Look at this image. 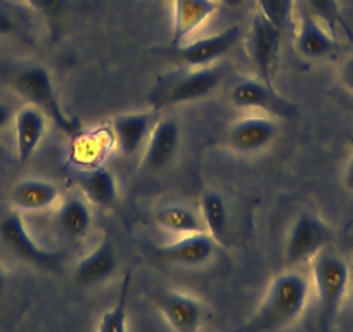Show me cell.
<instances>
[{
  "mask_svg": "<svg viewBox=\"0 0 353 332\" xmlns=\"http://www.w3.org/2000/svg\"><path fill=\"white\" fill-rule=\"evenodd\" d=\"M152 301L175 332H198L205 322V307L189 294L159 291L152 294Z\"/></svg>",
  "mask_w": 353,
  "mask_h": 332,
  "instance_id": "cell-9",
  "label": "cell"
},
{
  "mask_svg": "<svg viewBox=\"0 0 353 332\" xmlns=\"http://www.w3.org/2000/svg\"><path fill=\"white\" fill-rule=\"evenodd\" d=\"M18 25H16V19L4 6H0V37H9L12 33H16Z\"/></svg>",
  "mask_w": 353,
  "mask_h": 332,
  "instance_id": "cell-28",
  "label": "cell"
},
{
  "mask_svg": "<svg viewBox=\"0 0 353 332\" xmlns=\"http://www.w3.org/2000/svg\"><path fill=\"white\" fill-rule=\"evenodd\" d=\"M343 184H345L346 191L353 192V158L350 159L348 165L345 168V175H343Z\"/></svg>",
  "mask_w": 353,
  "mask_h": 332,
  "instance_id": "cell-31",
  "label": "cell"
},
{
  "mask_svg": "<svg viewBox=\"0 0 353 332\" xmlns=\"http://www.w3.org/2000/svg\"><path fill=\"white\" fill-rule=\"evenodd\" d=\"M56 225L63 236L70 239H81L92 227V213L83 199L70 196L57 209Z\"/></svg>",
  "mask_w": 353,
  "mask_h": 332,
  "instance_id": "cell-21",
  "label": "cell"
},
{
  "mask_svg": "<svg viewBox=\"0 0 353 332\" xmlns=\"http://www.w3.org/2000/svg\"><path fill=\"white\" fill-rule=\"evenodd\" d=\"M156 253L159 258L166 260V262L179 263L184 267H198L208 262L213 256L215 240L208 236V232L189 234L175 242L158 246Z\"/></svg>",
  "mask_w": 353,
  "mask_h": 332,
  "instance_id": "cell-13",
  "label": "cell"
},
{
  "mask_svg": "<svg viewBox=\"0 0 353 332\" xmlns=\"http://www.w3.org/2000/svg\"><path fill=\"white\" fill-rule=\"evenodd\" d=\"M6 81L26 103L43 111V114L50 118L61 132L74 135L80 130V123L74 118L68 116L61 107L56 89H54L52 76L47 68L40 66V64L19 66L6 76Z\"/></svg>",
  "mask_w": 353,
  "mask_h": 332,
  "instance_id": "cell-2",
  "label": "cell"
},
{
  "mask_svg": "<svg viewBox=\"0 0 353 332\" xmlns=\"http://www.w3.org/2000/svg\"><path fill=\"white\" fill-rule=\"evenodd\" d=\"M154 222L161 229L170 230L173 234H199L206 232L203 218L196 215L194 209L188 208L182 205H170L161 206L154 211Z\"/></svg>",
  "mask_w": 353,
  "mask_h": 332,
  "instance_id": "cell-23",
  "label": "cell"
},
{
  "mask_svg": "<svg viewBox=\"0 0 353 332\" xmlns=\"http://www.w3.org/2000/svg\"><path fill=\"white\" fill-rule=\"evenodd\" d=\"M352 318H353V315H352Z\"/></svg>",
  "mask_w": 353,
  "mask_h": 332,
  "instance_id": "cell-34",
  "label": "cell"
},
{
  "mask_svg": "<svg viewBox=\"0 0 353 332\" xmlns=\"http://www.w3.org/2000/svg\"><path fill=\"white\" fill-rule=\"evenodd\" d=\"M331 240V230L314 213L303 211L294 218L288 234L284 260L288 267L312 262Z\"/></svg>",
  "mask_w": 353,
  "mask_h": 332,
  "instance_id": "cell-6",
  "label": "cell"
},
{
  "mask_svg": "<svg viewBox=\"0 0 353 332\" xmlns=\"http://www.w3.org/2000/svg\"><path fill=\"white\" fill-rule=\"evenodd\" d=\"M223 6H227V8H237V6H241L244 2V0H220Z\"/></svg>",
  "mask_w": 353,
  "mask_h": 332,
  "instance_id": "cell-33",
  "label": "cell"
},
{
  "mask_svg": "<svg viewBox=\"0 0 353 332\" xmlns=\"http://www.w3.org/2000/svg\"><path fill=\"white\" fill-rule=\"evenodd\" d=\"M0 240L16 258L43 272H59L66 256L64 251H49L37 244L30 236L21 215L14 211L0 218Z\"/></svg>",
  "mask_w": 353,
  "mask_h": 332,
  "instance_id": "cell-5",
  "label": "cell"
},
{
  "mask_svg": "<svg viewBox=\"0 0 353 332\" xmlns=\"http://www.w3.org/2000/svg\"><path fill=\"white\" fill-rule=\"evenodd\" d=\"M156 111H142V113H123L113 120L114 141L118 151L123 156H134L154 127Z\"/></svg>",
  "mask_w": 353,
  "mask_h": 332,
  "instance_id": "cell-16",
  "label": "cell"
},
{
  "mask_svg": "<svg viewBox=\"0 0 353 332\" xmlns=\"http://www.w3.org/2000/svg\"><path fill=\"white\" fill-rule=\"evenodd\" d=\"M258 11L276 25L281 32L288 28L293 18L294 0H256Z\"/></svg>",
  "mask_w": 353,
  "mask_h": 332,
  "instance_id": "cell-25",
  "label": "cell"
},
{
  "mask_svg": "<svg viewBox=\"0 0 353 332\" xmlns=\"http://www.w3.org/2000/svg\"><path fill=\"white\" fill-rule=\"evenodd\" d=\"M77 184L85 198L101 208H111L118 199L117 178L108 168L94 166L77 175Z\"/></svg>",
  "mask_w": 353,
  "mask_h": 332,
  "instance_id": "cell-19",
  "label": "cell"
},
{
  "mask_svg": "<svg viewBox=\"0 0 353 332\" xmlns=\"http://www.w3.org/2000/svg\"><path fill=\"white\" fill-rule=\"evenodd\" d=\"M350 267L341 256L321 251L312 260V277L319 301V317L324 332L329 331L350 287Z\"/></svg>",
  "mask_w": 353,
  "mask_h": 332,
  "instance_id": "cell-4",
  "label": "cell"
},
{
  "mask_svg": "<svg viewBox=\"0 0 353 332\" xmlns=\"http://www.w3.org/2000/svg\"><path fill=\"white\" fill-rule=\"evenodd\" d=\"M230 103L241 110H261L276 116L293 118L296 114V106L267 85L258 78H243L236 81L230 89Z\"/></svg>",
  "mask_w": 353,
  "mask_h": 332,
  "instance_id": "cell-8",
  "label": "cell"
},
{
  "mask_svg": "<svg viewBox=\"0 0 353 332\" xmlns=\"http://www.w3.org/2000/svg\"><path fill=\"white\" fill-rule=\"evenodd\" d=\"M219 9L215 0H175V16H173L172 43L182 45L184 40L201 28Z\"/></svg>",
  "mask_w": 353,
  "mask_h": 332,
  "instance_id": "cell-17",
  "label": "cell"
},
{
  "mask_svg": "<svg viewBox=\"0 0 353 332\" xmlns=\"http://www.w3.org/2000/svg\"><path fill=\"white\" fill-rule=\"evenodd\" d=\"M310 284L303 273L286 270L270 282L260 307L253 315L230 332H279L290 327L305 311Z\"/></svg>",
  "mask_w": 353,
  "mask_h": 332,
  "instance_id": "cell-1",
  "label": "cell"
},
{
  "mask_svg": "<svg viewBox=\"0 0 353 332\" xmlns=\"http://www.w3.org/2000/svg\"><path fill=\"white\" fill-rule=\"evenodd\" d=\"M241 39V28L237 25L229 26L223 32L208 35L196 42L182 43L175 49V56L188 68H206L225 56Z\"/></svg>",
  "mask_w": 353,
  "mask_h": 332,
  "instance_id": "cell-10",
  "label": "cell"
},
{
  "mask_svg": "<svg viewBox=\"0 0 353 332\" xmlns=\"http://www.w3.org/2000/svg\"><path fill=\"white\" fill-rule=\"evenodd\" d=\"M281 40H283V32L276 25H272L260 11L254 12L250 33H248L246 49L250 54L251 64L258 74V80L272 87L274 71H276L277 57L281 52Z\"/></svg>",
  "mask_w": 353,
  "mask_h": 332,
  "instance_id": "cell-7",
  "label": "cell"
},
{
  "mask_svg": "<svg viewBox=\"0 0 353 332\" xmlns=\"http://www.w3.org/2000/svg\"><path fill=\"white\" fill-rule=\"evenodd\" d=\"M279 134V125L270 118L248 116L230 127L227 142L241 154H251L265 149Z\"/></svg>",
  "mask_w": 353,
  "mask_h": 332,
  "instance_id": "cell-11",
  "label": "cell"
},
{
  "mask_svg": "<svg viewBox=\"0 0 353 332\" xmlns=\"http://www.w3.org/2000/svg\"><path fill=\"white\" fill-rule=\"evenodd\" d=\"M310 16L315 19H322L329 26H334L341 19L339 16L338 0H307Z\"/></svg>",
  "mask_w": 353,
  "mask_h": 332,
  "instance_id": "cell-26",
  "label": "cell"
},
{
  "mask_svg": "<svg viewBox=\"0 0 353 332\" xmlns=\"http://www.w3.org/2000/svg\"><path fill=\"white\" fill-rule=\"evenodd\" d=\"M298 52L308 59H322L336 50V42L314 16H303L296 39Z\"/></svg>",
  "mask_w": 353,
  "mask_h": 332,
  "instance_id": "cell-20",
  "label": "cell"
},
{
  "mask_svg": "<svg viewBox=\"0 0 353 332\" xmlns=\"http://www.w3.org/2000/svg\"><path fill=\"white\" fill-rule=\"evenodd\" d=\"M201 218L208 236L219 246H229V209L219 192H206L201 198Z\"/></svg>",
  "mask_w": 353,
  "mask_h": 332,
  "instance_id": "cell-22",
  "label": "cell"
},
{
  "mask_svg": "<svg viewBox=\"0 0 353 332\" xmlns=\"http://www.w3.org/2000/svg\"><path fill=\"white\" fill-rule=\"evenodd\" d=\"M12 118H14L12 107L9 106L8 103H2V101H0V130H4Z\"/></svg>",
  "mask_w": 353,
  "mask_h": 332,
  "instance_id": "cell-30",
  "label": "cell"
},
{
  "mask_svg": "<svg viewBox=\"0 0 353 332\" xmlns=\"http://www.w3.org/2000/svg\"><path fill=\"white\" fill-rule=\"evenodd\" d=\"M26 4L46 18H56L73 4V0H26Z\"/></svg>",
  "mask_w": 353,
  "mask_h": 332,
  "instance_id": "cell-27",
  "label": "cell"
},
{
  "mask_svg": "<svg viewBox=\"0 0 353 332\" xmlns=\"http://www.w3.org/2000/svg\"><path fill=\"white\" fill-rule=\"evenodd\" d=\"M341 81H343V85H345L350 92H353V54L345 61V63H343Z\"/></svg>",
  "mask_w": 353,
  "mask_h": 332,
  "instance_id": "cell-29",
  "label": "cell"
},
{
  "mask_svg": "<svg viewBox=\"0 0 353 332\" xmlns=\"http://www.w3.org/2000/svg\"><path fill=\"white\" fill-rule=\"evenodd\" d=\"M179 147H181V125L172 116L163 118L156 121L149 134L142 163L152 172L163 170L175 158Z\"/></svg>",
  "mask_w": 353,
  "mask_h": 332,
  "instance_id": "cell-12",
  "label": "cell"
},
{
  "mask_svg": "<svg viewBox=\"0 0 353 332\" xmlns=\"http://www.w3.org/2000/svg\"><path fill=\"white\" fill-rule=\"evenodd\" d=\"M128 286H130V272L125 273L117 304L104 311L101 317L97 332H128Z\"/></svg>",
  "mask_w": 353,
  "mask_h": 332,
  "instance_id": "cell-24",
  "label": "cell"
},
{
  "mask_svg": "<svg viewBox=\"0 0 353 332\" xmlns=\"http://www.w3.org/2000/svg\"><path fill=\"white\" fill-rule=\"evenodd\" d=\"M117 253H114L113 240L110 237H103L94 251L80 260L74 269V279L80 286H99L106 282L117 272Z\"/></svg>",
  "mask_w": 353,
  "mask_h": 332,
  "instance_id": "cell-15",
  "label": "cell"
},
{
  "mask_svg": "<svg viewBox=\"0 0 353 332\" xmlns=\"http://www.w3.org/2000/svg\"><path fill=\"white\" fill-rule=\"evenodd\" d=\"M57 199V185L43 178H23L11 191V203L19 211H42L56 205Z\"/></svg>",
  "mask_w": 353,
  "mask_h": 332,
  "instance_id": "cell-18",
  "label": "cell"
},
{
  "mask_svg": "<svg viewBox=\"0 0 353 332\" xmlns=\"http://www.w3.org/2000/svg\"><path fill=\"white\" fill-rule=\"evenodd\" d=\"M225 76L223 66H206L198 70L175 71L159 78L148 94L152 110L194 103L208 97Z\"/></svg>",
  "mask_w": 353,
  "mask_h": 332,
  "instance_id": "cell-3",
  "label": "cell"
},
{
  "mask_svg": "<svg viewBox=\"0 0 353 332\" xmlns=\"http://www.w3.org/2000/svg\"><path fill=\"white\" fill-rule=\"evenodd\" d=\"M47 130V116L39 107L26 104L14 114L16 156L19 163H26L39 145L42 144Z\"/></svg>",
  "mask_w": 353,
  "mask_h": 332,
  "instance_id": "cell-14",
  "label": "cell"
},
{
  "mask_svg": "<svg viewBox=\"0 0 353 332\" xmlns=\"http://www.w3.org/2000/svg\"><path fill=\"white\" fill-rule=\"evenodd\" d=\"M6 286H8V273H6L4 269L0 267V294L4 293Z\"/></svg>",
  "mask_w": 353,
  "mask_h": 332,
  "instance_id": "cell-32",
  "label": "cell"
}]
</instances>
